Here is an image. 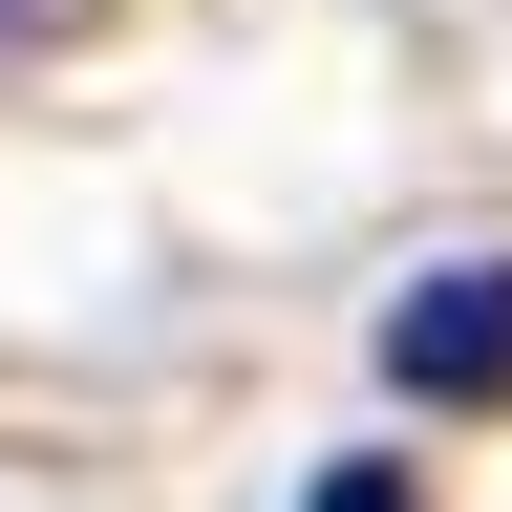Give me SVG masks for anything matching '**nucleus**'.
Here are the masks:
<instances>
[{
  "instance_id": "nucleus-1",
  "label": "nucleus",
  "mask_w": 512,
  "mask_h": 512,
  "mask_svg": "<svg viewBox=\"0 0 512 512\" xmlns=\"http://www.w3.org/2000/svg\"><path fill=\"white\" fill-rule=\"evenodd\" d=\"M384 384L406 406H512V256H448V278L384 299Z\"/></svg>"
},
{
  "instance_id": "nucleus-2",
  "label": "nucleus",
  "mask_w": 512,
  "mask_h": 512,
  "mask_svg": "<svg viewBox=\"0 0 512 512\" xmlns=\"http://www.w3.org/2000/svg\"><path fill=\"white\" fill-rule=\"evenodd\" d=\"M107 22V0H0V64H22V43H86Z\"/></svg>"
},
{
  "instance_id": "nucleus-3",
  "label": "nucleus",
  "mask_w": 512,
  "mask_h": 512,
  "mask_svg": "<svg viewBox=\"0 0 512 512\" xmlns=\"http://www.w3.org/2000/svg\"><path fill=\"white\" fill-rule=\"evenodd\" d=\"M320 512H406V470H342V491H320Z\"/></svg>"
}]
</instances>
